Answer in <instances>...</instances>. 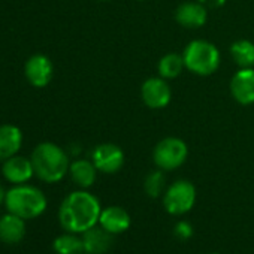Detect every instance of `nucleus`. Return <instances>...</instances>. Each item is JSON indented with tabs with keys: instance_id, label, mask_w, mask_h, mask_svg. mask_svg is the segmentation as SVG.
I'll use <instances>...</instances> for the list:
<instances>
[{
	"instance_id": "obj_1",
	"label": "nucleus",
	"mask_w": 254,
	"mask_h": 254,
	"mask_svg": "<svg viewBox=\"0 0 254 254\" xmlns=\"http://www.w3.org/2000/svg\"><path fill=\"white\" fill-rule=\"evenodd\" d=\"M102 206L99 199L85 191L76 190L64 197L59 209V221L66 232L82 235L97 226Z\"/></svg>"
},
{
	"instance_id": "obj_2",
	"label": "nucleus",
	"mask_w": 254,
	"mask_h": 254,
	"mask_svg": "<svg viewBox=\"0 0 254 254\" xmlns=\"http://www.w3.org/2000/svg\"><path fill=\"white\" fill-rule=\"evenodd\" d=\"M30 160L35 169V175L48 184L62 181L70 168L67 154L53 142L39 144L33 150Z\"/></svg>"
},
{
	"instance_id": "obj_3",
	"label": "nucleus",
	"mask_w": 254,
	"mask_h": 254,
	"mask_svg": "<svg viewBox=\"0 0 254 254\" xmlns=\"http://www.w3.org/2000/svg\"><path fill=\"white\" fill-rule=\"evenodd\" d=\"M48 200L42 190L29 184H17L6 191L5 206L24 220H32L42 215L47 209Z\"/></svg>"
},
{
	"instance_id": "obj_4",
	"label": "nucleus",
	"mask_w": 254,
	"mask_h": 254,
	"mask_svg": "<svg viewBox=\"0 0 254 254\" xmlns=\"http://www.w3.org/2000/svg\"><path fill=\"white\" fill-rule=\"evenodd\" d=\"M183 59L186 67L199 76L212 75L221 62L218 48L208 41H191L184 48Z\"/></svg>"
},
{
	"instance_id": "obj_5",
	"label": "nucleus",
	"mask_w": 254,
	"mask_h": 254,
	"mask_svg": "<svg viewBox=\"0 0 254 254\" xmlns=\"http://www.w3.org/2000/svg\"><path fill=\"white\" fill-rule=\"evenodd\" d=\"M189 156L187 144L180 138H165L153 150V160L162 171H174L184 165Z\"/></svg>"
},
{
	"instance_id": "obj_6",
	"label": "nucleus",
	"mask_w": 254,
	"mask_h": 254,
	"mask_svg": "<svg viewBox=\"0 0 254 254\" xmlns=\"http://www.w3.org/2000/svg\"><path fill=\"white\" fill-rule=\"evenodd\" d=\"M196 202V187L187 180L172 183L163 194V206L172 215L187 214Z\"/></svg>"
},
{
	"instance_id": "obj_7",
	"label": "nucleus",
	"mask_w": 254,
	"mask_h": 254,
	"mask_svg": "<svg viewBox=\"0 0 254 254\" xmlns=\"http://www.w3.org/2000/svg\"><path fill=\"white\" fill-rule=\"evenodd\" d=\"M141 97L148 108L163 109L169 105L172 91L165 78H148L141 85Z\"/></svg>"
},
{
	"instance_id": "obj_8",
	"label": "nucleus",
	"mask_w": 254,
	"mask_h": 254,
	"mask_svg": "<svg viewBox=\"0 0 254 254\" xmlns=\"http://www.w3.org/2000/svg\"><path fill=\"white\" fill-rule=\"evenodd\" d=\"M91 162L103 174H115L124 165V153L115 144H100L93 150Z\"/></svg>"
},
{
	"instance_id": "obj_9",
	"label": "nucleus",
	"mask_w": 254,
	"mask_h": 254,
	"mask_svg": "<svg viewBox=\"0 0 254 254\" xmlns=\"http://www.w3.org/2000/svg\"><path fill=\"white\" fill-rule=\"evenodd\" d=\"M230 93L232 97L239 105H253L254 103V69H239L230 79Z\"/></svg>"
},
{
	"instance_id": "obj_10",
	"label": "nucleus",
	"mask_w": 254,
	"mask_h": 254,
	"mask_svg": "<svg viewBox=\"0 0 254 254\" xmlns=\"http://www.w3.org/2000/svg\"><path fill=\"white\" fill-rule=\"evenodd\" d=\"M53 63L47 56L36 54L32 56L26 63V78L27 81L38 88L47 87L53 79Z\"/></svg>"
},
{
	"instance_id": "obj_11",
	"label": "nucleus",
	"mask_w": 254,
	"mask_h": 254,
	"mask_svg": "<svg viewBox=\"0 0 254 254\" xmlns=\"http://www.w3.org/2000/svg\"><path fill=\"white\" fill-rule=\"evenodd\" d=\"M2 174L5 180L17 186V184H26L35 175V169L30 159L15 154L3 162Z\"/></svg>"
},
{
	"instance_id": "obj_12",
	"label": "nucleus",
	"mask_w": 254,
	"mask_h": 254,
	"mask_svg": "<svg viewBox=\"0 0 254 254\" xmlns=\"http://www.w3.org/2000/svg\"><path fill=\"white\" fill-rule=\"evenodd\" d=\"M175 20L184 29H200L208 20V9L200 2H186L177 8Z\"/></svg>"
},
{
	"instance_id": "obj_13",
	"label": "nucleus",
	"mask_w": 254,
	"mask_h": 254,
	"mask_svg": "<svg viewBox=\"0 0 254 254\" xmlns=\"http://www.w3.org/2000/svg\"><path fill=\"white\" fill-rule=\"evenodd\" d=\"M130 215L121 206H108L102 209L99 226L112 235H120L130 227Z\"/></svg>"
},
{
	"instance_id": "obj_14",
	"label": "nucleus",
	"mask_w": 254,
	"mask_h": 254,
	"mask_svg": "<svg viewBox=\"0 0 254 254\" xmlns=\"http://www.w3.org/2000/svg\"><path fill=\"white\" fill-rule=\"evenodd\" d=\"M26 220L8 212L0 217V241L5 244H18L26 236Z\"/></svg>"
},
{
	"instance_id": "obj_15",
	"label": "nucleus",
	"mask_w": 254,
	"mask_h": 254,
	"mask_svg": "<svg viewBox=\"0 0 254 254\" xmlns=\"http://www.w3.org/2000/svg\"><path fill=\"white\" fill-rule=\"evenodd\" d=\"M112 233L106 232L103 227H91L82 233L84 253L87 254H105L112 245Z\"/></svg>"
},
{
	"instance_id": "obj_16",
	"label": "nucleus",
	"mask_w": 254,
	"mask_h": 254,
	"mask_svg": "<svg viewBox=\"0 0 254 254\" xmlns=\"http://www.w3.org/2000/svg\"><path fill=\"white\" fill-rule=\"evenodd\" d=\"M23 144V133L17 126L3 124L0 126V160L15 156Z\"/></svg>"
},
{
	"instance_id": "obj_17",
	"label": "nucleus",
	"mask_w": 254,
	"mask_h": 254,
	"mask_svg": "<svg viewBox=\"0 0 254 254\" xmlns=\"http://www.w3.org/2000/svg\"><path fill=\"white\" fill-rule=\"evenodd\" d=\"M69 174H70L72 181L76 186H79L81 189H88L96 181L97 169L93 162L81 159V160H75L73 163H70Z\"/></svg>"
},
{
	"instance_id": "obj_18",
	"label": "nucleus",
	"mask_w": 254,
	"mask_h": 254,
	"mask_svg": "<svg viewBox=\"0 0 254 254\" xmlns=\"http://www.w3.org/2000/svg\"><path fill=\"white\" fill-rule=\"evenodd\" d=\"M230 56L239 69H248L254 66V44L248 39L235 41L230 47Z\"/></svg>"
},
{
	"instance_id": "obj_19",
	"label": "nucleus",
	"mask_w": 254,
	"mask_h": 254,
	"mask_svg": "<svg viewBox=\"0 0 254 254\" xmlns=\"http://www.w3.org/2000/svg\"><path fill=\"white\" fill-rule=\"evenodd\" d=\"M184 67H186V64H184L183 54H177V53H169V54L163 56L157 64L159 75L165 79L178 78Z\"/></svg>"
},
{
	"instance_id": "obj_20",
	"label": "nucleus",
	"mask_w": 254,
	"mask_h": 254,
	"mask_svg": "<svg viewBox=\"0 0 254 254\" xmlns=\"http://www.w3.org/2000/svg\"><path fill=\"white\" fill-rule=\"evenodd\" d=\"M53 248L57 254H82L84 253L82 238L70 232H66L64 235L57 236L53 242Z\"/></svg>"
},
{
	"instance_id": "obj_21",
	"label": "nucleus",
	"mask_w": 254,
	"mask_h": 254,
	"mask_svg": "<svg viewBox=\"0 0 254 254\" xmlns=\"http://www.w3.org/2000/svg\"><path fill=\"white\" fill-rule=\"evenodd\" d=\"M144 190L153 199L159 197L162 193L166 191V177L162 169L153 171L147 175V178L144 181Z\"/></svg>"
},
{
	"instance_id": "obj_22",
	"label": "nucleus",
	"mask_w": 254,
	"mask_h": 254,
	"mask_svg": "<svg viewBox=\"0 0 254 254\" xmlns=\"http://www.w3.org/2000/svg\"><path fill=\"white\" fill-rule=\"evenodd\" d=\"M193 226L189 221H180L174 227V235L180 241H187L193 236Z\"/></svg>"
},
{
	"instance_id": "obj_23",
	"label": "nucleus",
	"mask_w": 254,
	"mask_h": 254,
	"mask_svg": "<svg viewBox=\"0 0 254 254\" xmlns=\"http://www.w3.org/2000/svg\"><path fill=\"white\" fill-rule=\"evenodd\" d=\"M197 2H200L206 9H217L226 3V0H197Z\"/></svg>"
},
{
	"instance_id": "obj_24",
	"label": "nucleus",
	"mask_w": 254,
	"mask_h": 254,
	"mask_svg": "<svg viewBox=\"0 0 254 254\" xmlns=\"http://www.w3.org/2000/svg\"><path fill=\"white\" fill-rule=\"evenodd\" d=\"M5 197H6V191L2 186H0V205L5 203Z\"/></svg>"
},
{
	"instance_id": "obj_25",
	"label": "nucleus",
	"mask_w": 254,
	"mask_h": 254,
	"mask_svg": "<svg viewBox=\"0 0 254 254\" xmlns=\"http://www.w3.org/2000/svg\"><path fill=\"white\" fill-rule=\"evenodd\" d=\"M211 254H220V253H211Z\"/></svg>"
}]
</instances>
